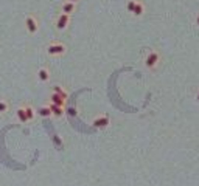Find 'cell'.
Returning <instances> with one entry per match:
<instances>
[{"label":"cell","instance_id":"9a60e30c","mask_svg":"<svg viewBox=\"0 0 199 186\" xmlns=\"http://www.w3.org/2000/svg\"><path fill=\"white\" fill-rule=\"evenodd\" d=\"M135 5H137V0H129V2H128V11L134 13V8H135Z\"/></svg>","mask_w":199,"mask_h":186},{"label":"cell","instance_id":"d6986e66","mask_svg":"<svg viewBox=\"0 0 199 186\" xmlns=\"http://www.w3.org/2000/svg\"><path fill=\"white\" fill-rule=\"evenodd\" d=\"M197 101H199V95H197Z\"/></svg>","mask_w":199,"mask_h":186},{"label":"cell","instance_id":"3957f363","mask_svg":"<svg viewBox=\"0 0 199 186\" xmlns=\"http://www.w3.org/2000/svg\"><path fill=\"white\" fill-rule=\"evenodd\" d=\"M69 20H70V14H64V13H62L59 16V19H58V23H56L59 30H64V28L67 26V23H69Z\"/></svg>","mask_w":199,"mask_h":186},{"label":"cell","instance_id":"2e32d148","mask_svg":"<svg viewBox=\"0 0 199 186\" xmlns=\"http://www.w3.org/2000/svg\"><path fill=\"white\" fill-rule=\"evenodd\" d=\"M8 110V104L5 101H0V112H6Z\"/></svg>","mask_w":199,"mask_h":186},{"label":"cell","instance_id":"5b68a950","mask_svg":"<svg viewBox=\"0 0 199 186\" xmlns=\"http://www.w3.org/2000/svg\"><path fill=\"white\" fill-rule=\"evenodd\" d=\"M26 28H28L30 33H36V31H38V22H36L34 17H31V16L26 17Z\"/></svg>","mask_w":199,"mask_h":186},{"label":"cell","instance_id":"5bb4252c","mask_svg":"<svg viewBox=\"0 0 199 186\" xmlns=\"http://www.w3.org/2000/svg\"><path fill=\"white\" fill-rule=\"evenodd\" d=\"M39 113H41L42 116H48V115H51V110H50V107H42V109L39 110Z\"/></svg>","mask_w":199,"mask_h":186},{"label":"cell","instance_id":"4fadbf2b","mask_svg":"<svg viewBox=\"0 0 199 186\" xmlns=\"http://www.w3.org/2000/svg\"><path fill=\"white\" fill-rule=\"evenodd\" d=\"M25 112H26V118H28V121L34 118V110L31 107H25Z\"/></svg>","mask_w":199,"mask_h":186},{"label":"cell","instance_id":"8fae6325","mask_svg":"<svg viewBox=\"0 0 199 186\" xmlns=\"http://www.w3.org/2000/svg\"><path fill=\"white\" fill-rule=\"evenodd\" d=\"M134 14L135 16H142L143 14V3L142 2H137V5H135V8H134Z\"/></svg>","mask_w":199,"mask_h":186},{"label":"cell","instance_id":"277c9868","mask_svg":"<svg viewBox=\"0 0 199 186\" xmlns=\"http://www.w3.org/2000/svg\"><path fill=\"white\" fill-rule=\"evenodd\" d=\"M157 61H159V54L156 53V51H151L149 54H148V58H146V65L149 68H152L154 65L157 64Z\"/></svg>","mask_w":199,"mask_h":186},{"label":"cell","instance_id":"52a82bcc","mask_svg":"<svg viewBox=\"0 0 199 186\" xmlns=\"http://www.w3.org/2000/svg\"><path fill=\"white\" fill-rule=\"evenodd\" d=\"M73 9H75V3L73 2H67V3H64V6H62V13H64V14H70Z\"/></svg>","mask_w":199,"mask_h":186},{"label":"cell","instance_id":"e0dca14e","mask_svg":"<svg viewBox=\"0 0 199 186\" xmlns=\"http://www.w3.org/2000/svg\"><path fill=\"white\" fill-rule=\"evenodd\" d=\"M196 20H197V25H199V16H197V17H196Z\"/></svg>","mask_w":199,"mask_h":186},{"label":"cell","instance_id":"9c48e42d","mask_svg":"<svg viewBox=\"0 0 199 186\" xmlns=\"http://www.w3.org/2000/svg\"><path fill=\"white\" fill-rule=\"evenodd\" d=\"M17 118H19L20 123H26V121H28V118H26V112H25V109H19V110H17Z\"/></svg>","mask_w":199,"mask_h":186},{"label":"cell","instance_id":"7a4b0ae2","mask_svg":"<svg viewBox=\"0 0 199 186\" xmlns=\"http://www.w3.org/2000/svg\"><path fill=\"white\" fill-rule=\"evenodd\" d=\"M107 124H109V116H106V115L100 116L93 121V126L98 127V129H104V127H107Z\"/></svg>","mask_w":199,"mask_h":186},{"label":"cell","instance_id":"ba28073f","mask_svg":"<svg viewBox=\"0 0 199 186\" xmlns=\"http://www.w3.org/2000/svg\"><path fill=\"white\" fill-rule=\"evenodd\" d=\"M50 110H51V113L53 115H56V116H61L64 112H62V107L56 106V104H50Z\"/></svg>","mask_w":199,"mask_h":186},{"label":"cell","instance_id":"30bf717a","mask_svg":"<svg viewBox=\"0 0 199 186\" xmlns=\"http://www.w3.org/2000/svg\"><path fill=\"white\" fill-rule=\"evenodd\" d=\"M38 74H39V79L41 81H48V78H50V73H48L47 68H41Z\"/></svg>","mask_w":199,"mask_h":186},{"label":"cell","instance_id":"8992f818","mask_svg":"<svg viewBox=\"0 0 199 186\" xmlns=\"http://www.w3.org/2000/svg\"><path fill=\"white\" fill-rule=\"evenodd\" d=\"M64 102H66V98H62L61 95H58V93H53L51 95V104H56V106L62 107Z\"/></svg>","mask_w":199,"mask_h":186},{"label":"cell","instance_id":"ac0fdd59","mask_svg":"<svg viewBox=\"0 0 199 186\" xmlns=\"http://www.w3.org/2000/svg\"><path fill=\"white\" fill-rule=\"evenodd\" d=\"M70 2H73V3H75V0H70Z\"/></svg>","mask_w":199,"mask_h":186},{"label":"cell","instance_id":"7c38bea8","mask_svg":"<svg viewBox=\"0 0 199 186\" xmlns=\"http://www.w3.org/2000/svg\"><path fill=\"white\" fill-rule=\"evenodd\" d=\"M53 93H58V95H61L62 98H67V93H66V90H64V88H61L59 86H56V87H55Z\"/></svg>","mask_w":199,"mask_h":186},{"label":"cell","instance_id":"6da1fadb","mask_svg":"<svg viewBox=\"0 0 199 186\" xmlns=\"http://www.w3.org/2000/svg\"><path fill=\"white\" fill-rule=\"evenodd\" d=\"M48 53L50 54H64L66 53V46L62 44H51L48 46Z\"/></svg>","mask_w":199,"mask_h":186}]
</instances>
